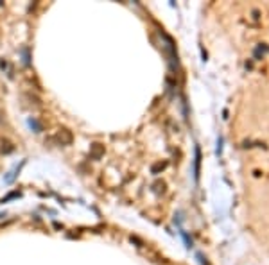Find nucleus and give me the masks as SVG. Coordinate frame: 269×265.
Segmentation results:
<instances>
[{"label": "nucleus", "mask_w": 269, "mask_h": 265, "mask_svg": "<svg viewBox=\"0 0 269 265\" xmlns=\"http://www.w3.org/2000/svg\"><path fill=\"white\" fill-rule=\"evenodd\" d=\"M199 159H201V154H199V147H196V161H194V179H199Z\"/></svg>", "instance_id": "nucleus-1"}, {"label": "nucleus", "mask_w": 269, "mask_h": 265, "mask_svg": "<svg viewBox=\"0 0 269 265\" xmlns=\"http://www.w3.org/2000/svg\"><path fill=\"white\" fill-rule=\"evenodd\" d=\"M29 127L34 129L36 133H40V131H42V127H40V124H38V120H36V118H29Z\"/></svg>", "instance_id": "nucleus-2"}, {"label": "nucleus", "mask_w": 269, "mask_h": 265, "mask_svg": "<svg viewBox=\"0 0 269 265\" xmlns=\"http://www.w3.org/2000/svg\"><path fill=\"white\" fill-rule=\"evenodd\" d=\"M221 152H223V136H219V140H217V150H215V154L221 156Z\"/></svg>", "instance_id": "nucleus-3"}, {"label": "nucleus", "mask_w": 269, "mask_h": 265, "mask_svg": "<svg viewBox=\"0 0 269 265\" xmlns=\"http://www.w3.org/2000/svg\"><path fill=\"white\" fill-rule=\"evenodd\" d=\"M18 195H20L18 192H13V193H9L7 197H4V199H2V202H7V201H9V199H13V197H18Z\"/></svg>", "instance_id": "nucleus-4"}]
</instances>
